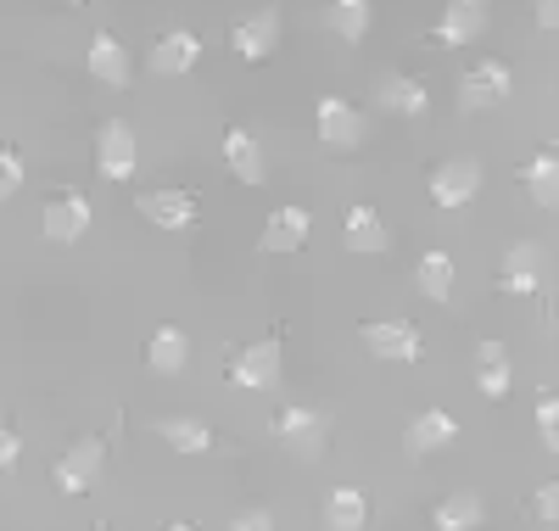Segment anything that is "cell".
<instances>
[{
	"mask_svg": "<svg viewBox=\"0 0 559 531\" xmlns=\"http://www.w3.org/2000/svg\"><path fill=\"white\" fill-rule=\"evenodd\" d=\"M364 526H369L364 487H331V498H324V531H364Z\"/></svg>",
	"mask_w": 559,
	"mask_h": 531,
	"instance_id": "603a6c76",
	"label": "cell"
},
{
	"mask_svg": "<svg viewBox=\"0 0 559 531\" xmlns=\"http://www.w3.org/2000/svg\"><path fill=\"white\" fill-rule=\"evenodd\" d=\"M537 430H543V448L554 453V448H559V398H554V392L537 403Z\"/></svg>",
	"mask_w": 559,
	"mask_h": 531,
	"instance_id": "f1b7e54d",
	"label": "cell"
},
{
	"mask_svg": "<svg viewBox=\"0 0 559 531\" xmlns=\"http://www.w3.org/2000/svg\"><path fill=\"white\" fill-rule=\"evenodd\" d=\"M229 531H274V515L269 509H241L236 520H229Z\"/></svg>",
	"mask_w": 559,
	"mask_h": 531,
	"instance_id": "1f68e13d",
	"label": "cell"
},
{
	"mask_svg": "<svg viewBox=\"0 0 559 531\" xmlns=\"http://www.w3.org/2000/svg\"><path fill=\"white\" fill-rule=\"evenodd\" d=\"M17 190H23V157L17 152H0V202L17 197Z\"/></svg>",
	"mask_w": 559,
	"mask_h": 531,
	"instance_id": "f546056e",
	"label": "cell"
},
{
	"mask_svg": "<svg viewBox=\"0 0 559 531\" xmlns=\"http://www.w3.org/2000/svg\"><path fill=\"white\" fill-rule=\"evenodd\" d=\"M342 240H347V252H364V258L392 252V229L381 224V213L369 208V202H358V208L342 219Z\"/></svg>",
	"mask_w": 559,
	"mask_h": 531,
	"instance_id": "7c38bea8",
	"label": "cell"
},
{
	"mask_svg": "<svg viewBox=\"0 0 559 531\" xmlns=\"http://www.w3.org/2000/svg\"><path fill=\"white\" fill-rule=\"evenodd\" d=\"M532 12H537V28H559V0H532Z\"/></svg>",
	"mask_w": 559,
	"mask_h": 531,
	"instance_id": "836d02e7",
	"label": "cell"
},
{
	"mask_svg": "<svg viewBox=\"0 0 559 531\" xmlns=\"http://www.w3.org/2000/svg\"><path fill=\"white\" fill-rule=\"evenodd\" d=\"M96 531H107V526H96Z\"/></svg>",
	"mask_w": 559,
	"mask_h": 531,
	"instance_id": "d590c367",
	"label": "cell"
},
{
	"mask_svg": "<svg viewBox=\"0 0 559 531\" xmlns=\"http://www.w3.org/2000/svg\"><path fill=\"white\" fill-rule=\"evenodd\" d=\"M146 364H152V375H179L191 364V335L179 324H157L152 342H146Z\"/></svg>",
	"mask_w": 559,
	"mask_h": 531,
	"instance_id": "ac0fdd59",
	"label": "cell"
},
{
	"mask_svg": "<svg viewBox=\"0 0 559 531\" xmlns=\"http://www.w3.org/2000/svg\"><path fill=\"white\" fill-rule=\"evenodd\" d=\"M414 280H419V292H426L431 303H448V297H453V258H448L442 247H431L426 258H419Z\"/></svg>",
	"mask_w": 559,
	"mask_h": 531,
	"instance_id": "83f0119b",
	"label": "cell"
},
{
	"mask_svg": "<svg viewBox=\"0 0 559 531\" xmlns=\"http://www.w3.org/2000/svg\"><path fill=\"white\" fill-rule=\"evenodd\" d=\"M134 208H140V219L157 224V229H191L197 224V197H191V190H140Z\"/></svg>",
	"mask_w": 559,
	"mask_h": 531,
	"instance_id": "52a82bcc",
	"label": "cell"
},
{
	"mask_svg": "<svg viewBox=\"0 0 559 531\" xmlns=\"http://www.w3.org/2000/svg\"><path fill=\"white\" fill-rule=\"evenodd\" d=\"M453 437H459V420L448 409H426V414H414V425H408V448L414 453H437Z\"/></svg>",
	"mask_w": 559,
	"mask_h": 531,
	"instance_id": "d4e9b609",
	"label": "cell"
},
{
	"mask_svg": "<svg viewBox=\"0 0 559 531\" xmlns=\"http://www.w3.org/2000/svg\"><path fill=\"white\" fill-rule=\"evenodd\" d=\"M532 515H537L543 526H554V520H559V481H543V487H537V498H532Z\"/></svg>",
	"mask_w": 559,
	"mask_h": 531,
	"instance_id": "4dcf8cb0",
	"label": "cell"
},
{
	"mask_svg": "<svg viewBox=\"0 0 559 531\" xmlns=\"http://www.w3.org/2000/svg\"><path fill=\"white\" fill-rule=\"evenodd\" d=\"M369 23H376V7H369V0H331V7H324V28L353 39V45L369 34Z\"/></svg>",
	"mask_w": 559,
	"mask_h": 531,
	"instance_id": "4316f807",
	"label": "cell"
},
{
	"mask_svg": "<svg viewBox=\"0 0 559 531\" xmlns=\"http://www.w3.org/2000/svg\"><path fill=\"white\" fill-rule=\"evenodd\" d=\"M96 168L102 179H134V129L123 118H107L102 123V140H96Z\"/></svg>",
	"mask_w": 559,
	"mask_h": 531,
	"instance_id": "9c48e42d",
	"label": "cell"
},
{
	"mask_svg": "<svg viewBox=\"0 0 559 531\" xmlns=\"http://www.w3.org/2000/svg\"><path fill=\"white\" fill-rule=\"evenodd\" d=\"M509 90H515V73H509V62L487 57V62H476L471 73L459 79V107H464V113L503 107V102H509Z\"/></svg>",
	"mask_w": 559,
	"mask_h": 531,
	"instance_id": "7a4b0ae2",
	"label": "cell"
},
{
	"mask_svg": "<svg viewBox=\"0 0 559 531\" xmlns=\"http://www.w3.org/2000/svg\"><path fill=\"white\" fill-rule=\"evenodd\" d=\"M229 45H236V57H241V62H269V51L280 45V12L263 7V12L241 17L236 34H229Z\"/></svg>",
	"mask_w": 559,
	"mask_h": 531,
	"instance_id": "30bf717a",
	"label": "cell"
},
{
	"mask_svg": "<svg viewBox=\"0 0 559 531\" xmlns=\"http://www.w3.org/2000/svg\"><path fill=\"white\" fill-rule=\"evenodd\" d=\"M376 102L386 107V113H403V118H419L431 107V90L419 84V79H408V73H386L381 84H376Z\"/></svg>",
	"mask_w": 559,
	"mask_h": 531,
	"instance_id": "d6986e66",
	"label": "cell"
},
{
	"mask_svg": "<svg viewBox=\"0 0 559 531\" xmlns=\"http://www.w3.org/2000/svg\"><path fill=\"white\" fill-rule=\"evenodd\" d=\"M197 57H202V39H197L191 28H174V34H163V39L152 45V73H157V79H179V73L197 68Z\"/></svg>",
	"mask_w": 559,
	"mask_h": 531,
	"instance_id": "9a60e30c",
	"label": "cell"
},
{
	"mask_svg": "<svg viewBox=\"0 0 559 531\" xmlns=\"http://www.w3.org/2000/svg\"><path fill=\"white\" fill-rule=\"evenodd\" d=\"M487 28V0H448L437 17V39L442 45H476Z\"/></svg>",
	"mask_w": 559,
	"mask_h": 531,
	"instance_id": "5bb4252c",
	"label": "cell"
},
{
	"mask_svg": "<svg viewBox=\"0 0 559 531\" xmlns=\"http://www.w3.org/2000/svg\"><path fill=\"white\" fill-rule=\"evenodd\" d=\"M229 380L247 386V392H274V386H280V342H274V335H269V342L241 347V358L229 364Z\"/></svg>",
	"mask_w": 559,
	"mask_h": 531,
	"instance_id": "ba28073f",
	"label": "cell"
},
{
	"mask_svg": "<svg viewBox=\"0 0 559 531\" xmlns=\"http://www.w3.org/2000/svg\"><path fill=\"white\" fill-rule=\"evenodd\" d=\"M481 520H487L481 493H448V498L431 509V526H437V531H476Z\"/></svg>",
	"mask_w": 559,
	"mask_h": 531,
	"instance_id": "cb8c5ba5",
	"label": "cell"
},
{
	"mask_svg": "<svg viewBox=\"0 0 559 531\" xmlns=\"http://www.w3.org/2000/svg\"><path fill=\"white\" fill-rule=\"evenodd\" d=\"M90 79H102L107 90H123L129 84V57H123V45L107 28L90 34Z\"/></svg>",
	"mask_w": 559,
	"mask_h": 531,
	"instance_id": "44dd1931",
	"label": "cell"
},
{
	"mask_svg": "<svg viewBox=\"0 0 559 531\" xmlns=\"http://www.w3.org/2000/svg\"><path fill=\"white\" fill-rule=\"evenodd\" d=\"M476 386H481V398H492V403L509 398L515 369H509V347H503V342H481V347H476Z\"/></svg>",
	"mask_w": 559,
	"mask_h": 531,
	"instance_id": "e0dca14e",
	"label": "cell"
},
{
	"mask_svg": "<svg viewBox=\"0 0 559 531\" xmlns=\"http://www.w3.org/2000/svg\"><path fill=\"white\" fill-rule=\"evenodd\" d=\"M481 197V163L476 157H448L437 174H431V202L437 208H464V202H476Z\"/></svg>",
	"mask_w": 559,
	"mask_h": 531,
	"instance_id": "277c9868",
	"label": "cell"
},
{
	"mask_svg": "<svg viewBox=\"0 0 559 531\" xmlns=\"http://www.w3.org/2000/svg\"><path fill=\"white\" fill-rule=\"evenodd\" d=\"M157 437H163L168 448H179V453H213V430H207L202 420H191V414L157 420Z\"/></svg>",
	"mask_w": 559,
	"mask_h": 531,
	"instance_id": "484cf974",
	"label": "cell"
},
{
	"mask_svg": "<svg viewBox=\"0 0 559 531\" xmlns=\"http://www.w3.org/2000/svg\"><path fill=\"white\" fill-rule=\"evenodd\" d=\"M521 185H526V197L548 213V208L559 202V152H554V146H543V152L521 168Z\"/></svg>",
	"mask_w": 559,
	"mask_h": 531,
	"instance_id": "7402d4cb",
	"label": "cell"
},
{
	"mask_svg": "<svg viewBox=\"0 0 559 531\" xmlns=\"http://www.w3.org/2000/svg\"><path fill=\"white\" fill-rule=\"evenodd\" d=\"M313 129H319L324 146H336V152L358 146V140L369 134V129H364V113H358L353 102H342V95H324V102L313 107Z\"/></svg>",
	"mask_w": 559,
	"mask_h": 531,
	"instance_id": "5b68a950",
	"label": "cell"
},
{
	"mask_svg": "<svg viewBox=\"0 0 559 531\" xmlns=\"http://www.w3.org/2000/svg\"><path fill=\"white\" fill-rule=\"evenodd\" d=\"M224 163H229V174H236L241 185H263V146H258V134H247V129H224Z\"/></svg>",
	"mask_w": 559,
	"mask_h": 531,
	"instance_id": "ffe728a7",
	"label": "cell"
},
{
	"mask_svg": "<svg viewBox=\"0 0 559 531\" xmlns=\"http://www.w3.org/2000/svg\"><path fill=\"white\" fill-rule=\"evenodd\" d=\"M358 342L376 353V358H386V364H414L419 353H426V335H419V324H408V319H376V324H364Z\"/></svg>",
	"mask_w": 559,
	"mask_h": 531,
	"instance_id": "3957f363",
	"label": "cell"
},
{
	"mask_svg": "<svg viewBox=\"0 0 559 531\" xmlns=\"http://www.w3.org/2000/svg\"><path fill=\"white\" fill-rule=\"evenodd\" d=\"M17 459H23V437L0 425V470H17Z\"/></svg>",
	"mask_w": 559,
	"mask_h": 531,
	"instance_id": "d6a6232c",
	"label": "cell"
},
{
	"mask_svg": "<svg viewBox=\"0 0 559 531\" xmlns=\"http://www.w3.org/2000/svg\"><path fill=\"white\" fill-rule=\"evenodd\" d=\"M537 269H543L537 240H515V247H509V258H503L498 285H503L509 297H537Z\"/></svg>",
	"mask_w": 559,
	"mask_h": 531,
	"instance_id": "2e32d148",
	"label": "cell"
},
{
	"mask_svg": "<svg viewBox=\"0 0 559 531\" xmlns=\"http://www.w3.org/2000/svg\"><path fill=\"white\" fill-rule=\"evenodd\" d=\"M73 7H79V0H73Z\"/></svg>",
	"mask_w": 559,
	"mask_h": 531,
	"instance_id": "8d00e7d4",
	"label": "cell"
},
{
	"mask_svg": "<svg viewBox=\"0 0 559 531\" xmlns=\"http://www.w3.org/2000/svg\"><path fill=\"white\" fill-rule=\"evenodd\" d=\"M308 235H313V219H308L302 208H280V213H269V224H263V235H258V252H263V258H269V252H302Z\"/></svg>",
	"mask_w": 559,
	"mask_h": 531,
	"instance_id": "8fae6325",
	"label": "cell"
},
{
	"mask_svg": "<svg viewBox=\"0 0 559 531\" xmlns=\"http://www.w3.org/2000/svg\"><path fill=\"white\" fill-rule=\"evenodd\" d=\"M163 531H197V526H185V520H179V526H163Z\"/></svg>",
	"mask_w": 559,
	"mask_h": 531,
	"instance_id": "e575fe53",
	"label": "cell"
},
{
	"mask_svg": "<svg viewBox=\"0 0 559 531\" xmlns=\"http://www.w3.org/2000/svg\"><path fill=\"white\" fill-rule=\"evenodd\" d=\"M39 229H45V240H57V247H73V240L90 235V202L84 197H57L39 213Z\"/></svg>",
	"mask_w": 559,
	"mask_h": 531,
	"instance_id": "4fadbf2b",
	"label": "cell"
},
{
	"mask_svg": "<svg viewBox=\"0 0 559 531\" xmlns=\"http://www.w3.org/2000/svg\"><path fill=\"white\" fill-rule=\"evenodd\" d=\"M102 464H107V442L102 437H79L62 459H57V493L62 498H79V493H90L102 481Z\"/></svg>",
	"mask_w": 559,
	"mask_h": 531,
	"instance_id": "6da1fadb",
	"label": "cell"
},
{
	"mask_svg": "<svg viewBox=\"0 0 559 531\" xmlns=\"http://www.w3.org/2000/svg\"><path fill=\"white\" fill-rule=\"evenodd\" d=\"M274 430H280V442H286L297 459H319L324 453V414L319 409H302V403L280 409Z\"/></svg>",
	"mask_w": 559,
	"mask_h": 531,
	"instance_id": "8992f818",
	"label": "cell"
}]
</instances>
